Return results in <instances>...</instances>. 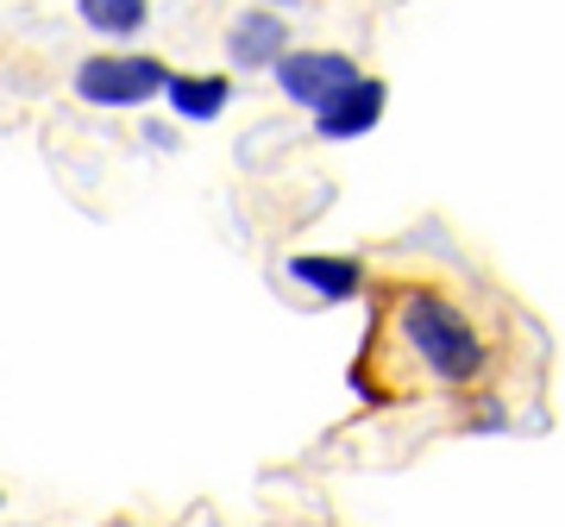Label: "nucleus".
Returning <instances> with one entry per match:
<instances>
[{"instance_id": "1", "label": "nucleus", "mask_w": 565, "mask_h": 527, "mask_svg": "<svg viewBox=\"0 0 565 527\" xmlns=\"http://www.w3.org/2000/svg\"><path fill=\"white\" fill-rule=\"evenodd\" d=\"M364 295H371V321L352 358V389L371 408H403L422 396H478L503 384L509 333L459 283L384 277Z\"/></svg>"}, {"instance_id": "2", "label": "nucleus", "mask_w": 565, "mask_h": 527, "mask_svg": "<svg viewBox=\"0 0 565 527\" xmlns=\"http://www.w3.org/2000/svg\"><path fill=\"white\" fill-rule=\"evenodd\" d=\"M163 82H170V63L145 57V51H102V57L76 63V95L88 107H107V114H126V107L158 101Z\"/></svg>"}, {"instance_id": "3", "label": "nucleus", "mask_w": 565, "mask_h": 527, "mask_svg": "<svg viewBox=\"0 0 565 527\" xmlns=\"http://www.w3.org/2000/svg\"><path fill=\"white\" fill-rule=\"evenodd\" d=\"M270 76H277L282 101H296V107H308V114H315V107H327L340 88H352L364 69L345 57V51H296V44H289Z\"/></svg>"}, {"instance_id": "4", "label": "nucleus", "mask_w": 565, "mask_h": 527, "mask_svg": "<svg viewBox=\"0 0 565 527\" xmlns=\"http://www.w3.org/2000/svg\"><path fill=\"white\" fill-rule=\"evenodd\" d=\"M384 107H390L384 76H359L352 88H340V95H333L327 107H315V132H321V139H333V144L364 139V132H377Z\"/></svg>"}, {"instance_id": "5", "label": "nucleus", "mask_w": 565, "mask_h": 527, "mask_svg": "<svg viewBox=\"0 0 565 527\" xmlns=\"http://www.w3.org/2000/svg\"><path fill=\"white\" fill-rule=\"evenodd\" d=\"M289 51V20L270 7H245L239 20L226 25V57L233 69H277V57Z\"/></svg>"}, {"instance_id": "6", "label": "nucleus", "mask_w": 565, "mask_h": 527, "mask_svg": "<svg viewBox=\"0 0 565 527\" xmlns=\"http://www.w3.org/2000/svg\"><path fill=\"white\" fill-rule=\"evenodd\" d=\"M289 277L315 295V302H359L371 289V270L359 258H340V251H296L289 258Z\"/></svg>"}, {"instance_id": "7", "label": "nucleus", "mask_w": 565, "mask_h": 527, "mask_svg": "<svg viewBox=\"0 0 565 527\" xmlns=\"http://www.w3.org/2000/svg\"><path fill=\"white\" fill-rule=\"evenodd\" d=\"M163 101H170V114L189 126H207L221 120L226 101H233V82L226 76H207V69H170V82H163Z\"/></svg>"}, {"instance_id": "8", "label": "nucleus", "mask_w": 565, "mask_h": 527, "mask_svg": "<svg viewBox=\"0 0 565 527\" xmlns=\"http://www.w3.org/2000/svg\"><path fill=\"white\" fill-rule=\"evenodd\" d=\"M76 13H82L88 32L126 44V39H139L145 25H151V0H76Z\"/></svg>"}, {"instance_id": "9", "label": "nucleus", "mask_w": 565, "mask_h": 527, "mask_svg": "<svg viewBox=\"0 0 565 527\" xmlns=\"http://www.w3.org/2000/svg\"><path fill=\"white\" fill-rule=\"evenodd\" d=\"M0 503H7V496H0Z\"/></svg>"}]
</instances>
